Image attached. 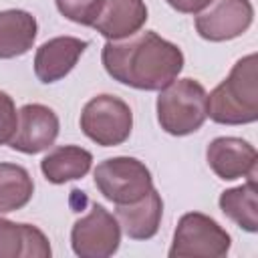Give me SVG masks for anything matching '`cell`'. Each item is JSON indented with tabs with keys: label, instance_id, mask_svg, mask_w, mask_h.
I'll use <instances>...</instances> for the list:
<instances>
[{
	"label": "cell",
	"instance_id": "e0dca14e",
	"mask_svg": "<svg viewBox=\"0 0 258 258\" xmlns=\"http://www.w3.org/2000/svg\"><path fill=\"white\" fill-rule=\"evenodd\" d=\"M34 194L30 173L18 163H0V214L24 208Z\"/></svg>",
	"mask_w": 258,
	"mask_h": 258
},
{
	"label": "cell",
	"instance_id": "5b68a950",
	"mask_svg": "<svg viewBox=\"0 0 258 258\" xmlns=\"http://www.w3.org/2000/svg\"><path fill=\"white\" fill-rule=\"evenodd\" d=\"M131 127L133 113L129 105L115 95H97L83 107L81 129L97 145H121L129 139Z\"/></svg>",
	"mask_w": 258,
	"mask_h": 258
},
{
	"label": "cell",
	"instance_id": "8992f818",
	"mask_svg": "<svg viewBox=\"0 0 258 258\" xmlns=\"http://www.w3.org/2000/svg\"><path fill=\"white\" fill-rule=\"evenodd\" d=\"M93 177L97 189L115 206L133 204L153 187L149 169L135 157L105 159L95 167Z\"/></svg>",
	"mask_w": 258,
	"mask_h": 258
},
{
	"label": "cell",
	"instance_id": "4fadbf2b",
	"mask_svg": "<svg viewBox=\"0 0 258 258\" xmlns=\"http://www.w3.org/2000/svg\"><path fill=\"white\" fill-rule=\"evenodd\" d=\"M163 214L161 196L151 187L141 200L117 206V222L123 232L133 240H149L157 234Z\"/></svg>",
	"mask_w": 258,
	"mask_h": 258
},
{
	"label": "cell",
	"instance_id": "277c9868",
	"mask_svg": "<svg viewBox=\"0 0 258 258\" xmlns=\"http://www.w3.org/2000/svg\"><path fill=\"white\" fill-rule=\"evenodd\" d=\"M230 234L210 216L200 212L183 214L173 232L171 258H222L230 250Z\"/></svg>",
	"mask_w": 258,
	"mask_h": 258
},
{
	"label": "cell",
	"instance_id": "ffe728a7",
	"mask_svg": "<svg viewBox=\"0 0 258 258\" xmlns=\"http://www.w3.org/2000/svg\"><path fill=\"white\" fill-rule=\"evenodd\" d=\"M18 113L14 107V101L8 93L0 91V145L8 143L16 131Z\"/></svg>",
	"mask_w": 258,
	"mask_h": 258
},
{
	"label": "cell",
	"instance_id": "30bf717a",
	"mask_svg": "<svg viewBox=\"0 0 258 258\" xmlns=\"http://www.w3.org/2000/svg\"><path fill=\"white\" fill-rule=\"evenodd\" d=\"M206 159L220 179L232 181L238 177H256L258 153L246 139L216 137L206 149Z\"/></svg>",
	"mask_w": 258,
	"mask_h": 258
},
{
	"label": "cell",
	"instance_id": "9a60e30c",
	"mask_svg": "<svg viewBox=\"0 0 258 258\" xmlns=\"http://www.w3.org/2000/svg\"><path fill=\"white\" fill-rule=\"evenodd\" d=\"M93 155L79 145H60L44 155L40 161V171L50 183H67L81 179L89 173Z\"/></svg>",
	"mask_w": 258,
	"mask_h": 258
},
{
	"label": "cell",
	"instance_id": "5bb4252c",
	"mask_svg": "<svg viewBox=\"0 0 258 258\" xmlns=\"http://www.w3.org/2000/svg\"><path fill=\"white\" fill-rule=\"evenodd\" d=\"M36 18L18 8L0 12V58H14L28 52L36 38Z\"/></svg>",
	"mask_w": 258,
	"mask_h": 258
},
{
	"label": "cell",
	"instance_id": "d6986e66",
	"mask_svg": "<svg viewBox=\"0 0 258 258\" xmlns=\"http://www.w3.org/2000/svg\"><path fill=\"white\" fill-rule=\"evenodd\" d=\"M54 2H56L58 12L64 18L77 24H85V26L93 24L99 4H101V0H54Z\"/></svg>",
	"mask_w": 258,
	"mask_h": 258
},
{
	"label": "cell",
	"instance_id": "3957f363",
	"mask_svg": "<svg viewBox=\"0 0 258 258\" xmlns=\"http://www.w3.org/2000/svg\"><path fill=\"white\" fill-rule=\"evenodd\" d=\"M208 117V93L194 79H175L159 91L157 121L169 135L183 137L198 131Z\"/></svg>",
	"mask_w": 258,
	"mask_h": 258
},
{
	"label": "cell",
	"instance_id": "ac0fdd59",
	"mask_svg": "<svg viewBox=\"0 0 258 258\" xmlns=\"http://www.w3.org/2000/svg\"><path fill=\"white\" fill-rule=\"evenodd\" d=\"M26 226L0 218V258L26 256Z\"/></svg>",
	"mask_w": 258,
	"mask_h": 258
},
{
	"label": "cell",
	"instance_id": "6da1fadb",
	"mask_svg": "<svg viewBox=\"0 0 258 258\" xmlns=\"http://www.w3.org/2000/svg\"><path fill=\"white\" fill-rule=\"evenodd\" d=\"M101 58L109 77L141 91H161L183 69L181 50L153 30L107 40Z\"/></svg>",
	"mask_w": 258,
	"mask_h": 258
},
{
	"label": "cell",
	"instance_id": "8fae6325",
	"mask_svg": "<svg viewBox=\"0 0 258 258\" xmlns=\"http://www.w3.org/2000/svg\"><path fill=\"white\" fill-rule=\"evenodd\" d=\"M147 22V6L143 0H101L93 28L107 40L133 36Z\"/></svg>",
	"mask_w": 258,
	"mask_h": 258
},
{
	"label": "cell",
	"instance_id": "52a82bcc",
	"mask_svg": "<svg viewBox=\"0 0 258 258\" xmlns=\"http://www.w3.org/2000/svg\"><path fill=\"white\" fill-rule=\"evenodd\" d=\"M121 226L103 206L93 204L89 214L79 218L71 230L73 252L81 258H107L119 250Z\"/></svg>",
	"mask_w": 258,
	"mask_h": 258
},
{
	"label": "cell",
	"instance_id": "ba28073f",
	"mask_svg": "<svg viewBox=\"0 0 258 258\" xmlns=\"http://www.w3.org/2000/svg\"><path fill=\"white\" fill-rule=\"evenodd\" d=\"M254 20L250 0H212L196 18V30L210 42L242 36Z\"/></svg>",
	"mask_w": 258,
	"mask_h": 258
},
{
	"label": "cell",
	"instance_id": "7c38bea8",
	"mask_svg": "<svg viewBox=\"0 0 258 258\" xmlns=\"http://www.w3.org/2000/svg\"><path fill=\"white\" fill-rule=\"evenodd\" d=\"M87 48V40L77 36H56L42 42L34 54V75L40 83H56L67 77L81 54Z\"/></svg>",
	"mask_w": 258,
	"mask_h": 258
},
{
	"label": "cell",
	"instance_id": "44dd1931",
	"mask_svg": "<svg viewBox=\"0 0 258 258\" xmlns=\"http://www.w3.org/2000/svg\"><path fill=\"white\" fill-rule=\"evenodd\" d=\"M212 0H167V4L177 10V12H183V14H198L202 12Z\"/></svg>",
	"mask_w": 258,
	"mask_h": 258
},
{
	"label": "cell",
	"instance_id": "7a4b0ae2",
	"mask_svg": "<svg viewBox=\"0 0 258 258\" xmlns=\"http://www.w3.org/2000/svg\"><path fill=\"white\" fill-rule=\"evenodd\" d=\"M208 117L222 125H246L258 119L256 54L242 56L208 95Z\"/></svg>",
	"mask_w": 258,
	"mask_h": 258
},
{
	"label": "cell",
	"instance_id": "9c48e42d",
	"mask_svg": "<svg viewBox=\"0 0 258 258\" xmlns=\"http://www.w3.org/2000/svg\"><path fill=\"white\" fill-rule=\"evenodd\" d=\"M58 137V117L56 113L40 103H28L18 111V123L12 139L8 141L14 151L20 153H40L48 149Z\"/></svg>",
	"mask_w": 258,
	"mask_h": 258
},
{
	"label": "cell",
	"instance_id": "2e32d148",
	"mask_svg": "<svg viewBox=\"0 0 258 258\" xmlns=\"http://www.w3.org/2000/svg\"><path fill=\"white\" fill-rule=\"evenodd\" d=\"M256 177H248L244 185L232 187L222 191L220 196V210L226 218H230L236 226L246 232L258 230V210H256Z\"/></svg>",
	"mask_w": 258,
	"mask_h": 258
}]
</instances>
